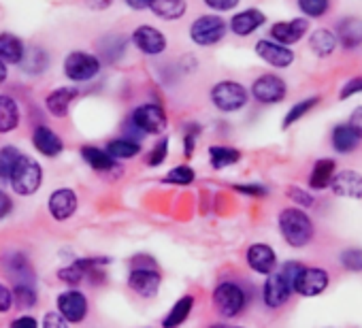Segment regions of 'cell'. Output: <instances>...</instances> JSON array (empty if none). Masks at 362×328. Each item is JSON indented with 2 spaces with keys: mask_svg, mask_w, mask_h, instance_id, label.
<instances>
[{
  "mask_svg": "<svg viewBox=\"0 0 362 328\" xmlns=\"http://www.w3.org/2000/svg\"><path fill=\"white\" fill-rule=\"evenodd\" d=\"M279 233L290 247H305L313 239V224L300 207H288L277 218Z\"/></svg>",
  "mask_w": 362,
  "mask_h": 328,
  "instance_id": "cell-1",
  "label": "cell"
},
{
  "mask_svg": "<svg viewBox=\"0 0 362 328\" xmlns=\"http://www.w3.org/2000/svg\"><path fill=\"white\" fill-rule=\"evenodd\" d=\"M9 184H11L13 192L20 194V197L35 194L41 188V184H43V169H41V164L37 160H33V158H28V156L22 153V158L18 160L16 169H13L11 177H9Z\"/></svg>",
  "mask_w": 362,
  "mask_h": 328,
  "instance_id": "cell-2",
  "label": "cell"
},
{
  "mask_svg": "<svg viewBox=\"0 0 362 328\" xmlns=\"http://www.w3.org/2000/svg\"><path fill=\"white\" fill-rule=\"evenodd\" d=\"M247 305V292L237 281H222L214 290V307L222 317H237Z\"/></svg>",
  "mask_w": 362,
  "mask_h": 328,
  "instance_id": "cell-3",
  "label": "cell"
},
{
  "mask_svg": "<svg viewBox=\"0 0 362 328\" xmlns=\"http://www.w3.org/2000/svg\"><path fill=\"white\" fill-rule=\"evenodd\" d=\"M226 30H228V24L224 22V18L209 13V16H201L192 22L190 39L199 47H211V45H218L226 37Z\"/></svg>",
  "mask_w": 362,
  "mask_h": 328,
  "instance_id": "cell-4",
  "label": "cell"
},
{
  "mask_svg": "<svg viewBox=\"0 0 362 328\" xmlns=\"http://www.w3.org/2000/svg\"><path fill=\"white\" fill-rule=\"evenodd\" d=\"M250 100L247 90L237 81H220L211 88V102L224 113L241 111Z\"/></svg>",
  "mask_w": 362,
  "mask_h": 328,
  "instance_id": "cell-5",
  "label": "cell"
},
{
  "mask_svg": "<svg viewBox=\"0 0 362 328\" xmlns=\"http://www.w3.org/2000/svg\"><path fill=\"white\" fill-rule=\"evenodd\" d=\"M130 124L134 130H141V134H162L166 130L168 119H166V113L160 105L145 102L132 111Z\"/></svg>",
  "mask_w": 362,
  "mask_h": 328,
  "instance_id": "cell-6",
  "label": "cell"
},
{
  "mask_svg": "<svg viewBox=\"0 0 362 328\" xmlns=\"http://www.w3.org/2000/svg\"><path fill=\"white\" fill-rule=\"evenodd\" d=\"M98 71H100V60L88 52H71L64 58V75L71 81L77 83L90 81L98 75Z\"/></svg>",
  "mask_w": 362,
  "mask_h": 328,
  "instance_id": "cell-7",
  "label": "cell"
},
{
  "mask_svg": "<svg viewBox=\"0 0 362 328\" xmlns=\"http://www.w3.org/2000/svg\"><path fill=\"white\" fill-rule=\"evenodd\" d=\"M56 305H58V313H60L69 324H79V322H83L86 315H88V311H90L86 294L79 292V290H73V288H69V290H64L62 294H58Z\"/></svg>",
  "mask_w": 362,
  "mask_h": 328,
  "instance_id": "cell-8",
  "label": "cell"
},
{
  "mask_svg": "<svg viewBox=\"0 0 362 328\" xmlns=\"http://www.w3.org/2000/svg\"><path fill=\"white\" fill-rule=\"evenodd\" d=\"M328 273L317 266H303L298 275L294 277L292 290L298 292L300 296H317L328 288Z\"/></svg>",
  "mask_w": 362,
  "mask_h": 328,
  "instance_id": "cell-9",
  "label": "cell"
},
{
  "mask_svg": "<svg viewBox=\"0 0 362 328\" xmlns=\"http://www.w3.org/2000/svg\"><path fill=\"white\" fill-rule=\"evenodd\" d=\"M288 94V86L277 75H260L252 83V96L262 105H275L281 102Z\"/></svg>",
  "mask_w": 362,
  "mask_h": 328,
  "instance_id": "cell-10",
  "label": "cell"
},
{
  "mask_svg": "<svg viewBox=\"0 0 362 328\" xmlns=\"http://www.w3.org/2000/svg\"><path fill=\"white\" fill-rule=\"evenodd\" d=\"M77 207H79V199H77V192L71 188H60V190L49 194L47 209H49L52 218L58 222L71 220L77 213Z\"/></svg>",
  "mask_w": 362,
  "mask_h": 328,
  "instance_id": "cell-11",
  "label": "cell"
},
{
  "mask_svg": "<svg viewBox=\"0 0 362 328\" xmlns=\"http://www.w3.org/2000/svg\"><path fill=\"white\" fill-rule=\"evenodd\" d=\"M292 286L286 281V277L277 271V273H271L267 275V281H264V288H262V300L267 307L271 309H279L284 307L288 300H290V294H292Z\"/></svg>",
  "mask_w": 362,
  "mask_h": 328,
  "instance_id": "cell-12",
  "label": "cell"
},
{
  "mask_svg": "<svg viewBox=\"0 0 362 328\" xmlns=\"http://www.w3.org/2000/svg\"><path fill=\"white\" fill-rule=\"evenodd\" d=\"M160 283H162V275L158 273V269H132L128 275V288L143 298L156 296Z\"/></svg>",
  "mask_w": 362,
  "mask_h": 328,
  "instance_id": "cell-13",
  "label": "cell"
},
{
  "mask_svg": "<svg viewBox=\"0 0 362 328\" xmlns=\"http://www.w3.org/2000/svg\"><path fill=\"white\" fill-rule=\"evenodd\" d=\"M132 43L145 56H160L166 49V37L149 24H143L132 33Z\"/></svg>",
  "mask_w": 362,
  "mask_h": 328,
  "instance_id": "cell-14",
  "label": "cell"
},
{
  "mask_svg": "<svg viewBox=\"0 0 362 328\" xmlns=\"http://www.w3.org/2000/svg\"><path fill=\"white\" fill-rule=\"evenodd\" d=\"M245 260L250 269L258 275H271L277 269V254L271 245L267 243H254L247 247Z\"/></svg>",
  "mask_w": 362,
  "mask_h": 328,
  "instance_id": "cell-15",
  "label": "cell"
},
{
  "mask_svg": "<svg viewBox=\"0 0 362 328\" xmlns=\"http://www.w3.org/2000/svg\"><path fill=\"white\" fill-rule=\"evenodd\" d=\"M256 54L258 58H262L267 64L275 66V69H288L294 62V52L286 45H279L275 41H258L256 43Z\"/></svg>",
  "mask_w": 362,
  "mask_h": 328,
  "instance_id": "cell-16",
  "label": "cell"
},
{
  "mask_svg": "<svg viewBox=\"0 0 362 328\" xmlns=\"http://www.w3.org/2000/svg\"><path fill=\"white\" fill-rule=\"evenodd\" d=\"M330 188L337 197L341 199H362V175L356 173V171H339L334 173L332 182H330Z\"/></svg>",
  "mask_w": 362,
  "mask_h": 328,
  "instance_id": "cell-17",
  "label": "cell"
},
{
  "mask_svg": "<svg viewBox=\"0 0 362 328\" xmlns=\"http://www.w3.org/2000/svg\"><path fill=\"white\" fill-rule=\"evenodd\" d=\"M307 20H290V22H277L273 28H271V37L275 43L279 45H292V43H298L305 35H307Z\"/></svg>",
  "mask_w": 362,
  "mask_h": 328,
  "instance_id": "cell-18",
  "label": "cell"
},
{
  "mask_svg": "<svg viewBox=\"0 0 362 328\" xmlns=\"http://www.w3.org/2000/svg\"><path fill=\"white\" fill-rule=\"evenodd\" d=\"M33 145L37 147L39 153H43V156H47V158L60 156L62 149H64L62 139H60L49 126H37V128H35V132H33Z\"/></svg>",
  "mask_w": 362,
  "mask_h": 328,
  "instance_id": "cell-19",
  "label": "cell"
},
{
  "mask_svg": "<svg viewBox=\"0 0 362 328\" xmlns=\"http://www.w3.org/2000/svg\"><path fill=\"white\" fill-rule=\"evenodd\" d=\"M267 22V16L260 9H245L237 16H233L230 20V30L237 37H250L252 33H256L262 24Z\"/></svg>",
  "mask_w": 362,
  "mask_h": 328,
  "instance_id": "cell-20",
  "label": "cell"
},
{
  "mask_svg": "<svg viewBox=\"0 0 362 328\" xmlns=\"http://www.w3.org/2000/svg\"><path fill=\"white\" fill-rule=\"evenodd\" d=\"M156 18L164 20V22H173V20H181L188 11V0H149L147 7Z\"/></svg>",
  "mask_w": 362,
  "mask_h": 328,
  "instance_id": "cell-21",
  "label": "cell"
},
{
  "mask_svg": "<svg viewBox=\"0 0 362 328\" xmlns=\"http://www.w3.org/2000/svg\"><path fill=\"white\" fill-rule=\"evenodd\" d=\"M77 90L75 88H58L54 92L47 94L45 98V107L54 117H66L69 115V107L75 100Z\"/></svg>",
  "mask_w": 362,
  "mask_h": 328,
  "instance_id": "cell-22",
  "label": "cell"
},
{
  "mask_svg": "<svg viewBox=\"0 0 362 328\" xmlns=\"http://www.w3.org/2000/svg\"><path fill=\"white\" fill-rule=\"evenodd\" d=\"M194 309V296L192 294H186V296H181L173 307L170 311L162 317V328H179L181 324H184L190 313Z\"/></svg>",
  "mask_w": 362,
  "mask_h": 328,
  "instance_id": "cell-23",
  "label": "cell"
},
{
  "mask_svg": "<svg viewBox=\"0 0 362 328\" xmlns=\"http://www.w3.org/2000/svg\"><path fill=\"white\" fill-rule=\"evenodd\" d=\"M337 43H341L347 49H356L358 45H362V20L358 18L343 20L337 30Z\"/></svg>",
  "mask_w": 362,
  "mask_h": 328,
  "instance_id": "cell-24",
  "label": "cell"
},
{
  "mask_svg": "<svg viewBox=\"0 0 362 328\" xmlns=\"http://www.w3.org/2000/svg\"><path fill=\"white\" fill-rule=\"evenodd\" d=\"M81 158L86 160V164L94 171L107 173L115 169V160L107 153V149H100L96 145H83L81 147Z\"/></svg>",
  "mask_w": 362,
  "mask_h": 328,
  "instance_id": "cell-25",
  "label": "cell"
},
{
  "mask_svg": "<svg viewBox=\"0 0 362 328\" xmlns=\"http://www.w3.org/2000/svg\"><path fill=\"white\" fill-rule=\"evenodd\" d=\"M24 43L11 33H0V60L5 64H20L24 56Z\"/></svg>",
  "mask_w": 362,
  "mask_h": 328,
  "instance_id": "cell-26",
  "label": "cell"
},
{
  "mask_svg": "<svg viewBox=\"0 0 362 328\" xmlns=\"http://www.w3.org/2000/svg\"><path fill=\"white\" fill-rule=\"evenodd\" d=\"M18 124H20L18 102L7 94H0V134L13 132L18 128Z\"/></svg>",
  "mask_w": 362,
  "mask_h": 328,
  "instance_id": "cell-27",
  "label": "cell"
},
{
  "mask_svg": "<svg viewBox=\"0 0 362 328\" xmlns=\"http://www.w3.org/2000/svg\"><path fill=\"white\" fill-rule=\"evenodd\" d=\"M334 160L330 158H322L313 164V171H311V177H309V186L313 190H326L330 188V182L334 177Z\"/></svg>",
  "mask_w": 362,
  "mask_h": 328,
  "instance_id": "cell-28",
  "label": "cell"
},
{
  "mask_svg": "<svg viewBox=\"0 0 362 328\" xmlns=\"http://www.w3.org/2000/svg\"><path fill=\"white\" fill-rule=\"evenodd\" d=\"M107 153L113 160H130V158L141 153V143L136 139H130V136L113 139L107 143Z\"/></svg>",
  "mask_w": 362,
  "mask_h": 328,
  "instance_id": "cell-29",
  "label": "cell"
},
{
  "mask_svg": "<svg viewBox=\"0 0 362 328\" xmlns=\"http://www.w3.org/2000/svg\"><path fill=\"white\" fill-rule=\"evenodd\" d=\"M209 160H211V167L216 171L220 169H226V167H233L241 160V151L230 147V145H211L209 147Z\"/></svg>",
  "mask_w": 362,
  "mask_h": 328,
  "instance_id": "cell-30",
  "label": "cell"
},
{
  "mask_svg": "<svg viewBox=\"0 0 362 328\" xmlns=\"http://www.w3.org/2000/svg\"><path fill=\"white\" fill-rule=\"evenodd\" d=\"M47 62H49V58H47L45 49H41V47H28V49H24V56L20 60V66L28 75H41L47 69Z\"/></svg>",
  "mask_w": 362,
  "mask_h": 328,
  "instance_id": "cell-31",
  "label": "cell"
},
{
  "mask_svg": "<svg viewBox=\"0 0 362 328\" xmlns=\"http://www.w3.org/2000/svg\"><path fill=\"white\" fill-rule=\"evenodd\" d=\"M358 143L360 139L354 134V130L347 126V124H341L332 130V147L339 151V153H349V151H356L358 149Z\"/></svg>",
  "mask_w": 362,
  "mask_h": 328,
  "instance_id": "cell-32",
  "label": "cell"
},
{
  "mask_svg": "<svg viewBox=\"0 0 362 328\" xmlns=\"http://www.w3.org/2000/svg\"><path fill=\"white\" fill-rule=\"evenodd\" d=\"M309 47L315 56L320 58H326L334 52L337 47V37L328 30H315L311 37H309Z\"/></svg>",
  "mask_w": 362,
  "mask_h": 328,
  "instance_id": "cell-33",
  "label": "cell"
},
{
  "mask_svg": "<svg viewBox=\"0 0 362 328\" xmlns=\"http://www.w3.org/2000/svg\"><path fill=\"white\" fill-rule=\"evenodd\" d=\"M22 158V151L13 145H3L0 147V180L9 182L18 160Z\"/></svg>",
  "mask_w": 362,
  "mask_h": 328,
  "instance_id": "cell-34",
  "label": "cell"
},
{
  "mask_svg": "<svg viewBox=\"0 0 362 328\" xmlns=\"http://www.w3.org/2000/svg\"><path fill=\"white\" fill-rule=\"evenodd\" d=\"M98 49H100V56H103L109 64H113V62H117V58H119V56H124V49H126V45H124V37L109 35V37H105V39L100 41Z\"/></svg>",
  "mask_w": 362,
  "mask_h": 328,
  "instance_id": "cell-35",
  "label": "cell"
},
{
  "mask_svg": "<svg viewBox=\"0 0 362 328\" xmlns=\"http://www.w3.org/2000/svg\"><path fill=\"white\" fill-rule=\"evenodd\" d=\"M13 292V305L18 307H24V309H30L37 305V290L30 281H22V283H16V288L11 290Z\"/></svg>",
  "mask_w": 362,
  "mask_h": 328,
  "instance_id": "cell-36",
  "label": "cell"
},
{
  "mask_svg": "<svg viewBox=\"0 0 362 328\" xmlns=\"http://www.w3.org/2000/svg\"><path fill=\"white\" fill-rule=\"evenodd\" d=\"M320 100H322L320 96H309V98H305V100L296 102V105L286 113V117H284V124H281V126H284V128H290L294 122H298L303 115H307L313 107H317V105H320Z\"/></svg>",
  "mask_w": 362,
  "mask_h": 328,
  "instance_id": "cell-37",
  "label": "cell"
},
{
  "mask_svg": "<svg viewBox=\"0 0 362 328\" xmlns=\"http://www.w3.org/2000/svg\"><path fill=\"white\" fill-rule=\"evenodd\" d=\"M197 180V173L188 164H179V167L170 169L164 177L166 184H175V186H190Z\"/></svg>",
  "mask_w": 362,
  "mask_h": 328,
  "instance_id": "cell-38",
  "label": "cell"
},
{
  "mask_svg": "<svg viewBox=\"0 0 362 328\" xmlns=\"http://www.w3.org/2000/svg\"><path fill=\"white\" fill-rule=\"evenodd\" d=\"M298 7L307 18H322L330 7V0H298Z\"/></svg>",
  "mask_w": 362,
  "mask_h": 328,
  "instance_id": "cell-39",
  "label": "cell"
},
{
  "mask_svg": "<svg viewBox=\"0 0 362 328\" xmlns=\"http://www.w3.org/2000/svg\"><path fill=\"white\" fill-rule=\"evenodd\" d=\"M166 156H168V139L162 136L160 143H156V147L147 156V167H160V164L166 160Z\"/></svg>",
  "mask_w": 362,
  "mask_h": 328,
  "instance_id": "cell-40",
  "label": "cell"
},
{
  "mask_svg": "<svg viewBox=\"0 0 362 328\" xmlns=\"http://www.w3.org/2000/svg\"><path fill=\"white\" fill-rule=\"evenodd\" d=\"M58 279L64 281V283H69V286H79L86 277H83V271L73 262V264L62 266V269L58 271Z\"/></svg>",
  "mask_w": 362,
  "mask_h": 328,
  "instance_id": "cell-41",
  "label": "cell"
},
{
  "mask_svg": "<svg viewBox=\"0 0 362 328\" xmlns=\"http://www.w3.org/2000/svg\"><path fill=\"white\" fill-rule=\"evenodd\" d=\"M341 262L347 271H362V250H345Z\"/></svg>",
  "mask_w": 362,
  "mask_h": 328,
  "instance_id": "cell-42",
  "label": "cell"
},
{
  "mask_svg": "<svg viewBox=\"0 0 362 328\" xmlns=\"http://www.w3.org/2000/svg\"><path fill=\"white\" fill-rule=\"evenodd\" d=\"M288 197L296 203V205H300V207H311L313 205V197L309 194V192H305V190H300V188H288Z\"/></svg>",
  "mask_w": 362,
  "mask_h": 328,
  "instance_id": "cell-43",
  "label": "cell"
},
{
  "mask_svg": "<svg viewBox=\"0 0 362 328\" xmlns=\"http://www.w3.org/2000/svg\"><path fill=\"white\" fill-rule=\"evenodd\" d=\"M43 328H69V322L58 311H49L43 317Z\"/></svg>",
  "mask_w": 362,
  "mask_h": 328,
  "instance_id": "cell-44",
  "label": "cell"
},
{
  "mask_svg": "<svg viewBox=\"0 0 362 328\" xmlns=\"http://www.w3.org/2000/svg\"><path fill=\"white\" fill-rule=\"evenodd\" d=\"M13 307V292L5 283H0V313H7Z\"/></svg>",
  "mask_w": 362,
  "mask_h": 328,
  "instance_id": "cell-45",
  "label": "cell"
},
{
  "mask_svg": "<svg viewBox=\"0 0 362 328\" xmlns=\"http://www.w3.org/2000/svg\"><path fill=\"white\" fill-rule=\"evenodd\" d=\"M358 92H362V77L349 79V81L343 86V90H341V100H345V98H349V96H354V94H358Z\"/></svg>",
  "mask_w": 362,
  "mask_h": 328,
  "instance_id": "cell-46",
  "label": "cell"
},
{
  "mask_svg": "<svg viewBox=\"0 0 362 328\" xmlns=\"http://www.w3.org/2000/svg\"><path fill=\"white\" fill-rule=\"evenodd\" d=\"M347 126H349V128L354 130V134L362 141V107H356V109H354V113H351Z\"/></svg>",
  "mask_w": 362,
  "mask_h": 328,
  "instance_id": "cell-47",
  "label": "cell"
},
{
  "mask_svg": "<svg viewBox=\"0 0 362 328\" xmlns=\"http://www.w3.org/2000/svg\"><path fill=\"white\" fill-rule=\"evenodd\" d=\"M205 5L214 11H230L239 5V0H205Z\"/></svg>",
  "mask_w": 362,
  "mask_h": 328,
  "instance_id": "cell-48",
  "label": "cell"
},
{
  "mask_svg": "<svg viewBox=\"0 0 362 328\" xmlns=\"http://www.w3.org/2000/svg\"><path fill=\"white\" fill-rule=\"evenodd\" d=\"M237 192L241 194H247V197H254V199H262L267 197V188L264 186H258V184H252V186H235Z\"/></svg>",
  "mask_w": 362,
  "mask_h": 328,
  "instance_id": "cell-49",
  "label": "cell"
},
{
  "mask_svg": "<svg viewBox=\"0 0 362 328\" xmlns=\"http://www.w3.org/2000/svg\"><path fill=\"white\" fill-rule=\"evenodd\" d=\"M11 211H13V201H11V197H9L7 192L0 190V220L9 218Z\"/></svg>",
  "mask_w": 362,
  "mask_h": 328,
  "instance_id": "cell-50",
  "label": "cell"
},
{
  "mask_svg": "<svg viewBox=\"0 0 362 328\" xmlns=\"http://www.w3.org/2000/svg\"><path fill=\"white\" fill-rule=\"evenodd\" d=\"M11 328H39V322L33 315H22L11 322Z\"/></svg>",
  "mask_w": 362,
  "mask_h": 328,
  "instance_id": "cell-51",
  "label": "cell"
},
{
  "mask_svg": "<svg viewBox=\"0 0 362 328\" xmlns=\"http://www.w3.org/2000/svg\"><path fill=\"white\" fill-rule=\"evenodd\" d=\"M83 3L92 11H105V9H109L113 5V0H83Z\"/></svg>",
  "mask_w": 362,
  "mask_h": 328,
  "instance_id": "cell-52",
  "label": "cell"
},
{
  "mask_svg": "<svg viewBox=\"0 0 362 328\" xmlns=\"http://www.w3.org/2000/svg\"><path fill=\"white\" fill-rule=\"evenodd\" d=\"M194 143H197V130L192 134H186V139H184V156L186 158H190L194 153Z\"/></svg>",
  "mask_w": 362,
  "mask_h": 328,
  "instance_id": "cell-53",
  "label": "cell"
},
{
  "mask_svg": "<svg viewBox=\"0 0 362 328\" xmlns=\"http://www.w3.org/2000/svg\"><path fill=\"white\" fill-rule=\"evenodd\" d=\"M126 5L134 11H143L149 7V0H126Z\"/></svg>",
  "mask_w": 362,
  "mask_h": 328,
  "instance_id": "cell-54",
  "label": "cell"
},
{
  "mask_svg": "<svg viewBox=\"0 0 362 328\" xmlns=\"http://www.w3.org/2000/svg\"><path fill=\"white\" fill-rule=\"evenodd\" d=\"M7 75H9V73H7V64H5L3 60H0V83H5V81H7Z\"/></svg>",
  "mask_w": 362,
  "mask_h": 328,
  "instance_id": "cell-55",
  "label": "cell"
},
{
  "mask_svg": "<svg viewBox=\"0 0 362 328\" xmlns=\"http://www.w3.org/2000/svg\"><path fill=\"white\" fill-rule=\"evenodd\" d=\"M211 328H226V326H224V324H214Z\"/></svg>",
  "mask_w": 362,
  "mask_h": 328,
  "instance_id": "cell-56",
  "label": "cell"
},
{
  "mask_svg": "<svg viewBox=\"0 0 362 328\" xmlns=\"http://www.w3.org/2000/svg\"><path fill=\"white\" fill-rule=\"evenodd\" d=\"M237 328H241V326H237Z\"/></svg>",
  "mask_w": 362,
  "mask_h": 328,
  "instance_id": "cell-57",
  "label": "cell"
}]
</instances>
